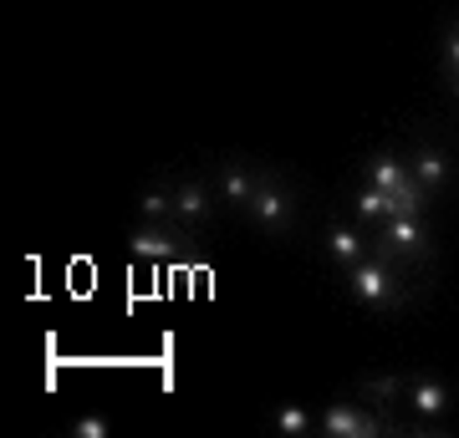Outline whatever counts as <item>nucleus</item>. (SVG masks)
<instances>
[{"instance_id": "10", "label": "nucleus", "mask_w": 459, "mask_h": 438, "mask_svg": "<svg viewBox=\"0 0 459 438\" xmlns=\"http://www.w3.org/2000/svg\"><path fill=\"white\" fill-rule=\"evenodd\" d=\"M327 255L337 260V265H358L362 255H368V235L362 229H352V225H332L327 229Z\"/></svg>"}, {"instance_id": "15", "label": "nucleus", "mask_w": 459, "mask_h": 438, "mask_svg": "<svg viewBox=\"0 0 459 438\" xmlns=\"http://www.w3.org/2000/svg\"><path fill=\"white\" fill-rule=\"evenodd\" d=\"M138 210H143V219H174V189H148L143 199H138Z\"/></svg>"}, {"instance_id": "1", "label": "nucleus", "mask_w": 459, "mask_h": 438, "mask_svg": "<svg viewBox=\"0 0 459 438\" xmlns=\"http://www.w3.org/2000/svg\"><path fill=\"white\" fill-rule=\"evenodd\" d=\"M368 250L377 260H388L394 271H409V265L434 260V229L419 214H394L383 225H368Z\"/></svg>"}, {"instance_id": "11", "label": "nucleus", "mask_w": 459, "mask_h": 438, "mask_svg": "<svg viewBox=\"0 0 459 438\" xmlns=\"http://www.w3.org/2000/svg\"><path fill=\"white\" fill-rule=\"evenodd\" d=\"M250 189H255L250 163H246V159H230V163H225V179H220V199H225L230 210H246V204H250Z\"/></svg>"}, {"instance_id": "8", "label": "nucleus", "mask_w": 459, "mask_h": 438, "mask_svg": "<svg viewBox=\"0 0 459 438\" xmlns=\"http://www.w3.org/2000/svg\"><path fill=\"white\" fill-rule=\"evenodd\" d=\"M409 168H413V179L424 184L429 199L449 184V153H444L439 143H419V148H413V159H409Z\"/></svg>"}, {"instance_id": "12", "label": "nucleus", "mask_w": 459, "mask_h": 438, "mask_svg": "<svg viewBox=\"0 0 459 438\" xmlns=\"http://www.w3.org/2000/svg\"><path fill=\"white\" fill-rule=\"evenodd\" d=\"M352 210H358L362 225H383V219L394 214V194H388V189H373V184H362L358 199H352Z\"/></svg>"}, {"instance_id": "17", "label": "nucleus", "mask_w": 459, "mask_h": 438, "mask_svg": "<svg viewBox=\"0 0 459 438\" xmlns=\"http://www.w3.org/2000/svg\"><path fill=\"white\" fill-rule=\"evenodd\" d=\"M444 72L459 77V21H449V31H444Z\"/></svg>"}, {"instance_id": "16", "label": "nucleus", "mask_w": 459, "mask_h": 438, "mask_svg": "<svg viewBox=\"0 0 459 438\" xmlns=\"http://www.w3.org/2000/svg\"><path fill=\"white\" fill-rule=\"evenodd\" d=\"M72 434H77V438H108V434H113V423L102 418V413H87V418L72 423Z\"/></svg>"}, {"instance_id": "13", "label": "nucleus", "mask_w": 459, "mask_h": 438, "mask_svg": "<svg viewBox=\"0 0 459 438\" xmlns=\"http://www.w3.org/2000/svg\"><path fill=\"white\" fill-rule=\"evenodd\" d=\"M409 388V382H403V377H368V382H362V403L368 408H383V413H388V408L398 403V392Z\"/></svg>"}, {"instance_id": "5", "label": "nucleus", "mask_w": 459, "mask_h": 438, "mask_svg": "<svg viewBox=\"0 0 459 438\" xmlns=\"http://www.w3.org/2000/svg\"><path fill=\"white\" fill-rule=\"evenodd\" d=\"M189 245H195V229L174 225V219H148L143 229L128 235V250L138 260H174L179 250H189Z\"/></svg>"}, {"instance_id": "9", "label": "nucleus", "mask_w": 459, "mask_h": 438, "mask_svg": "<svg viewBox=\"0 0 459 438\" xmlns=\"http://www.w3.org/2000/svg\"><path fill=\"white\" fill-rule=\"evenodd\" d=\"M362 179L373 184V189H388V194H398L403 184H413V168H409V159H394V153H373V159L362 163Z\"/></svg>"}, {"instance_id": "7", "label": "nucleus", "mask_w": 459, "mask_h": 438, "mask_svg": "<svg viewBox=\"0 0 459 438\" xmlns=\"http://www.w3.org/2000/svg\"><path fill=\"white\" fill-rule=\"evenodd\" d=\"M409 408L419 418H444L449 408H455V388L439 382V377H413L409 382Z\"/></svg>"}, {"instance_id": "18", "label": "nucleus", "mask_w": 459, "mask_h": 438, "mask_svg": "<svg viewBox=\"0 0 459 438\" xmlns=\"http://www.w3.org/2000/svg\"><path fill=\"white\" fill-rule=\"evenodd\" d=\"M449 92H455V102H459V77H449Z\"/></svg>"}, {"instance_id": "4", "label": "nucleus", "mask_w": 459, "mask_h": 438, "mask_svg": "<svg viewBox=\"0 0 459 438\" xmlns=\"http://www.w3.org/2000/svg\"><path fill=\"white\" fill-rule=\"evenodd\" d=\"M322 438H377V434H398V423L383 408H358V403H332L316 418Z\"/></svg>"}, {"instance_id": "14", "label": "nucleus", "mask_w": 459, "mask_h": 438, "mask_svg": "<svg viewBox=\"0 0 459 438\" xmlns=\"http://www.w3.org/2000/svg\"><path fill=\"white\" fill-rule=\"evenodd\" d=\"M276 434L307 438V434H316V423H312V413H307L301 403H281V408H276Z\"/></svg>"}, {"instance_id": "6", "label": "nucleus", "mask_w": 459, "mask_h": 438, "mask_svg": "<svg viewBox=\"0 0 459 438\" xmlns=\"http://www.w3.org/2000/svg\"><path fill=\"white\" fill-rule=\"evenodd\" d=\"M214 219V194H210V184L204 179H184V184H174V225H184V229H204Z\"/></svg>"}, {"instance_id": "2", "label": "nucleus", "mask_w": 459, "mask_h": 438, "mask_svg": "<svg viewBox=\"0 0 459 438\" xmlns=\"http://www.w3.org/2000/svg\"><path fill=\"white\" fill-rule=\"evenodd\" d=\"M347 291H352V301H362V306H373V311H394L409 301L403 271H394L388 260H377L373 250L358 265H347Z\"/></svg>"}, {"instance_id": "3", "label": "nucleus", "mask_w": 459, "mask_h": 438, "mask_svg": "<svg viewBox=\"0 0 459 438\" xmlns=\"http://www.w3.org/2000/svg\"><path fill=\"white\" fill-rule=\"evenodd\" d=\"M246 214L255 219V229H265V235H291V225H296L291 184L281 179V174H271V168H255V189H250Z\"/></svg>"}]
</instances>
